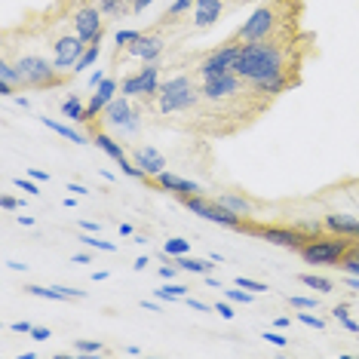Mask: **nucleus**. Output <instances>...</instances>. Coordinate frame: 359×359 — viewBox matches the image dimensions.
<instances>
[{
	"instance_id": "1",
	"label": "nucleus",
	"mask_w": 359,
	"mask_h": 359,
	"mask_svg": "<svg viewBox=\"0 0 359 359\" xmlns=\"http://www.w3.org/2000/svg\"><path fill=\"white\" fill-rule=\"evenodd\" d=\"M233 71L246 83H261L283 74V50L271 40H258V43H243L240 55H236Z\"/></svg>"
},
{
	"instance_id": "2",
	"label": "nucleus",
	"mask_w": 359,
	"mask_h": 359,
	"mask_svg": "<svg viewBox=\"0 0 359 359\" xmlns=\"http://www.w3.org/2000/svg\"><path fill=\"white\" fill-rule=\"evenodd\" d=\"M203 89L194 83L187 74H178V77H169L166 83L160 86V95H157V108L160 114H178V111H187L200 102Z\"/></svg>"
},
{
	"instance_id": "3",
	"label": "nucleus",
	"mask_w": 359,
	"mask_h": 359,
	"mask_svg": "<svg viewBox=\"0 0 359 359\" xmlns=\"http://www.w3.org/2000/svg\"><path fill=\"white\" fill-rule=\"evenodd\" d=\"M353 249V240L350 236H310V240L301 246V258L307 261V264H323V267H332V264H338L341 258L347 255V252Z\"/></svg>"
},
{
	"instance_id": "4",
	"label": "nucleus",
	"mask_w": 359,
	"mask_h": 359,
	"mask_svg": "<svg viewBox=\"0 0 359 359\" xmlns=\"http://www.w3.org/2000/svg\"><path fill=\"white\" fill-rule=\"evenodd\" d=\"M15 71L22 77V86H28V89H46V86L62 83L59 68L46 62L43 55H19L15 59Z\"/></svg>"
},
{
	"instance_id": "5",
	"label": "nucleus",
	"mask_w": 359,
	"mask_h": 359,
	"mask_svg": "<svg viewBox=\"0 0 359 359\" xmlns=\"http://www.w3.org/2000/svg\"><path fill=\"white\" fill-rule=\"evenodd\" d=\"M182 203H184L187 212H194V215L206 218V222H215V224H222V227H231V231H243V227H246L243 215H236V212H231L227 206H222L218 200H206L203 194H200V197H184Z\"/></svg>"
},
{
	"instance_id": "6",
	"label": "nucleus",
	"mask_w": 359,
	"mask_h": 359,
	"mask_svg": "<svg viewBox=\"0 0 359 359\" xmlns=\"http://www.w3.org/2000/svg\"><path fill=\"white\" fill-rule=\"evenodd\" d=\"M160 65L157 62H144L142 71H135V74H129L123 83H120V93L126 95V99H154V95H160Z\"/></svg>"
},
{
	"instance_id": "7",
	"label": "nucleus",
	"mask_w": 359,
	"mask_h": 359,
	"mask_svg": "<svg viewBox=\"0 0 359 359\" xmlns=\"http://www.w3.org/2000/svg\"><path fill=\"white\" fill-rule=\"evenodd\" d=\"M276 25V15L271 6H261L246 19V25L236 31V43H258V40H267L271 37V31Z\"/></svg>"
},
{
	"instance_id": "8",
	"label": "nucleus",
	"mask_w": 359,
	"mask_h": 359,
	"mask_svg": "<svg viewBox=\"0 0 359 359\" xmlns=\"http://www.w3.org/2000/svg\"><path fill=\"white\" fill-rule=\"evenodd\" d=\"M243 231L252 236H261V240L273 243V246H283V249H301L310 240L307 231H301V227H249L246 224Z\"/></svg>"
},
{
	"instance_id": "9",
	"label": "nucleus",
	"mask_w": 359,
	"mask_h": 359,
	"mask_svg": "<svg viewBox=\"0 0 359 359\" xmlns=\"http://www.w3.org/2000/svg\"><path fill=\"white\" fill-rule=\"evenodd\" d=\"M86 40L83 37H59V40H55V43H53V65H55V68H59L62 71V74H65V71H74L77 68V62L80 59H83V53H86Z\"/></svg>"
},
{
	"instance_id": "10",
	"label": "nucleus",
	"mask_w": 359,
	"mask_h": 359,
	"mask_svg": "<svg viewBox=\"0 0 359 359\" xmlns=\"http://www.w3.org/2000/svg\"><path fill=\"white\" fill-rule=\"evenodd\" d=\"M240 50H243V43H236V40H233V43H224L222 50L209 53L206 59L200 62V77L206 80V77H218V74H227V71H233Z\"/></svg>"
},
{
	"instance_id": "11",
	"label": "nucleus",
	"mask_w": 359,
	"mask_h": 359,
	"mask_svg": "<svg viewBox=\"0 0 359 359\" xmlns=\"http://www.w3.org/2000/svg\"><path fill=\"white\" fill-rule=\"evenodd\" d=\"M102 10L99 6H83V10L74 13V34L83 37L86 43H99L102 34H104V19H102Z\"/></svg>"
},
{
	"instance_id": "12",
	"label": "nucleus",
	"mask_w": 359,
	"mask_h": 359,
	"mask_svg": "<svg viewBox=\"0 0 359 359\" xmlns=\"http://www.w3.org/2000/svg\"><path fill=\"white\" fill-rule=\"evenodd\" d=\"M200 89H203V99L222 102V99H231V95L243 93V77L236 71H227V74H218V77H206Z\"/></svg>"
},
{
	"instance_id": "13",
	"label": "nucleus",
	"mask_w": 359,
	"mask_h": 359,
	"mask_svg": "<svg viewBox=\"0 0 359 359\" xmlns=\"http://www.w3.org/2000/svg\"><path fill=\"white\" fill-rule=\"evenodd\" d=\"M102 114H104V117H102L104 123H108V126H117L120 133H135V129H138V114L129 108V99H126V95H120V99H111L108 108H104Z\"/></svg>"
},
{
	"instance_id": "14",
	"label": "nucleus",
	"mask_w": 359,
	"mask_h": 359,
	"mask_svg": "<svg viewBox=\"0 0 359 359\" xmlns=\"http://www.w3.org/2000/svg\"><path fill=\"white\" fill-rule=\"evenodd\" d=\"M126 50H129V55H135V59H142V62H157L163 50H166V43H163L160 34H138V40H133Z\"/></svg>"
},
{
	"instance_id": "15",
	"label": "nucleus",
	"mask_w": 359,
	"mask_h": 359,
	"mask_svg": "<svg viewBox=\"0 0 359 359\" xmlns=\"http://www.w3.org/2000/svg\"><path fill=\"white\" fill-rule=\"evenodd\" d=\"M157 184L163 187V191H169V194H175V197H200L203 194V187L197 184V182H187V178H178V175H172V172H163L157 175Z\"/></svg>"
},
{
	"instance_id": "16",
	"label": "nucleus",
	"mask_w": 359,
	"mask_h": 359,
	"mask_svg": "<svg viewBox=\"0 0 359 359\" xmlns=\"http://www.w3.org/2000/svg\"><path fill=\"white\" fill-rule=\"evenodd\" d=\"M135 166L142 169L144 175H151V178H157L163 169H166V157L157 151V148H151V144H144V148H135Z\"/></svg>"
},
{
	"instance_id": "17",
	"label": "nucleus",
	"mask_w": 359,
	"mask_h": 359,
	"mask_svg": "<svg viewBox=\"0 0 359 359\" xmlns=\"http://www.w3.org/2000/svg\"><path fill=\"white\" fill-rule=\"evenodd\" d=\"M224 13V0H197L194 4V25L197 28H212Z\"/></svg>"
},
{
	"instance_id": "18",
	"label": "nucleus",
	"mask_w": 359,
	"mask_h": 359,
	"mask_svg": "<svg viewBox=\"0 0 359 359\" xmlns=\"http://www.w3.org/2000/svg\"><path fill=\"white\" fill-rule=\"evenodd\" d=\"M325 227L338 236H350V240H359V218L344 215V212H332L325 215Z\"/></svg>"
},
{
	"instance_id": "19",
	"label": "nucleus",
	"mask_w": 359,
	"mask_h": 359,
	"mask_svg": "<svg viewBox=\"0 0 359 359\" xmlns=\"http://www.w3.org/2000/svg\"><path fill=\"white\" fill-rule=\"evenodd\" d=\"M19 86H22V77H19V71H15V65L4 59L0 62V95L10 99V95H15Z\"/></svg>"
},
{
	"instance_id": "20",
	"label": "nucleus",
	"mask_w": 359,
	"mask_h": 359,
	"mask_svg": "<svg viewBox=\"0 0 359 359\" xmlns=\"http://www.w3.org/2000/svg\"><path fill=\"white\" fill-rule=\"evenodd\" d=\"M93 142H95V148H102L111 160H117V163H123V160H126V151L120 148V144L114 142L111 135H104V133H93Z\"/></svg>"
},
{
	"instance_id": "21",
	"label": "nucleus",
	"mask_w": 359,
	"mask_h": 359,
	"mask_svg": "<svg viewBox=\"0 0 359 359\" xmlns=\"http://www.w3.org/2000/svg\"><path fill=\"white\" fill-rule=\"evenodd\" d=\"M212 264H215L212 258H187V255H178L175 261V267H182L187 273H200V276H206L212 271Z\"/></svg>"
},
{
	"instance_id": "22",
	"label": "nucleus",
	"mask_w": 359,
	"mask_h": 359,
	"mask_svg": "<svg viewBox=\"0 0 359 359\" xmlns=\"http://www.w3.org/2000/svg\"><path fill=\"white\" fill-rule=\"evenodd\" d=\"M40 120H43V126H46V129H53L55 135L68 138V142H74V144H86V135H80L77 129L65 126V123H59V120H53V117H40Z\"/></svg>"
},
{
	"instance_id": "23",
	"label": "nucleus",
	"mask_w": 359,
	"mask_h": 359,
	"mask_svg": "<svg viewBox=\"0 0 359 359\" xmlns=\"http://www.w3.org/2000/svg\"><path fill=\"white\" fill-rule=\"evenodd\" d=\"M285 86H289V77L280 74V77H271V80H261V83H252V89L261 95H280L285 93Z\"/></svg>"
},
{
	"instance_id": "24",
	"label": "nucleus",
	"mask_w": 359,
	"mask_h": 359,
	"mask_svg": "<svg viewBox=\"0 0 359 359\" xmlns=\"http://www.w3.org/2000/svg\"><path fill=\"white\" fill-rule=\"evenodd\" d=\"M218 203H222V206H227L231 212H236V215H252V203L246 200V197H236V194H222V197H218Z\"/></svg>"
},
{
	"instance_id": "25",
	"label": "nucleus",
	"mask_w": 359,
	"mask_h": 359,
	"mask_svg": "<svg viewBox=\"0 0 359 359\" xmlns=\"http://www.w3.org/2000/svg\"><path fill=\"white\" fill-rule=\"evenodd\" d=\"M62 117H68V120H77V123H83V120H86V108H83V102H80L77 95L65 99V102H62Z\"/></svg>"
},
{
	"instance_id": "26",
	"label": "nucleus",
	"mask_w": 359,
	"mask_h": 359,
	"mask_svg": "<svg viewBox=\"0 0 359 359\" xmlns=\"http://www.w3.org/2000/svg\"><path fill=\"white\" fill-rule=\"evenodd\" d=\"M301 283H304L307 289H316V292H323V295H329V292H334L332 280H325V276H316V273H301Z\"/></svg>"
},
{
	"instance_id": "27",
	"label": "nucleus",
	"mask_w": 359,
	"mask_h": 359,
	"mask_svg": "<svg viewBox=\"0 0 359 359\" xmlns=\"http://www.w3.org/2000/svg\"><path fill=\"white\" fill-rule=\"evenodd\" d=\"M163 252H166V255H172V258H178V255H187V252H191V240H182V236H172V240H166V243H163Z\"/></svg>"
},
{
	"instance_id": "28",
	"label": "nucleus",
	"mask_w": 359,
	"mask_h": 359,
	"mask_svg": "<svg viewBox=\"0 0 359 359\" xmlns=\"http://www.w3.org/2000/svg\"><path fill=\"white\" fill-rule=\"evenodd\" d=\"M157 298L160 301H175V298H187V285H178L169 280V285H163V289H157Z\"/></svg>"
},
{
	"instance_id": "29",
	"label": "nucleus",
	"mask_w": 359,
	"mask_h": 359,
	"mask_svg": "<svg viewBox=\"0 0 359 359\" xmlns=\"http://www.w3.org/2000/svg\"><path fill=\"white\" fill-rule=\"evenodd\" d=\"M332 316H334V320H338L341 325H344V329H347V332H353V334H359V323H356V320H350V310H347V304H338V307H334V310H332Z\"/></svg>"
},
{
	"instance_id": "30",
	"label": "nucleus",
	"mask_w": 359,
	"mask_h": 359,
	"mask_svg": "<svg viewBox=\"0 0 359 359\" xmlns=\"http://www.w3.org/2000/svg\"><path fill=\"white\" fill-rule=\"evenodd\" d=\"M95 6H99L104 15H111V19H117V15L126 13V4H123V0H95Z\"/></svg>"
},
{
	"instance_id": "31",
	"label": "nucleus",
	"mask_w": 359,
	"mask_h": 359,
	"mask_svg": "<svg viewBox=\"0 0 359 359\" xmlns=\"http://www.w3.org/2000/svg\"><path fill=\"white\" fill-rule=\"evenodd\" d=\"M99 55H102L99 43H89V46H86V53H83V59L77 62V68H74V71H86V68H93V65L99 62Z\"/></svg>"
},
{
	"instance_id": "32",
	"label": "nucleus",
	"mask_w": 359,
	"mask_h": 359,
	"mask_svg": "<svg viewBox=\"0 0 359 359\" xmlns=\"http://www.w3.org/2000/svg\"><path fill=\"white\" fill-rule=\"evenodd\" d=\"M80 243H86V246H93V249H102V252H117V246L114 243H108V240H99L95 233H80Z\"/></svg>"
},
{
	"instance_id": "33",
	"label": "nucleus",
	"mask_w": 359,
	"mask_h": 359,
	"mask_svg": "<svg viewBox=\"0 0 359 359\" xmlns=\"http://www.w3.org/2000/svg\"><path fill=\"white\" fill-rule=\"evenodd\" d=\"M224 295H227V301H233V304H252V295H255V292L236 285V289H224Z\"/></svg>"
},
{
	"instance_id": "34",
	"label": "nucleus",
	"mask_w": 359,
	"mask_h": 359,
	"mask_svg": "<svg viewBox=\"0 0 359 359\" xmlns=\"http://www.w3.org/2000/svg\"><path fill=\"white\" fill-rule=\"evenodd\" d=\"M341 271L344 273H353V276H359V255H353V252H347L344 258H341Z\"/></svg>"
},
{
	"instance_id": "35",
	"label": "nucleus",
	"mask_w": 359,
	"mask_h": 359,
	"mask_svg": "<svg viewBox=\"0 0 359 359\" xmlns=\"http://www.w3.org/2000/svg\"><path fill=\"white\" fill-rule=\"evenodd\" d=\"M194 4H197V0H175L172 10L166 13V19H178V15H184L187 10H194Z\"/></svg>"
},
{
	"instance_id": "36",
	"label": "nucleus",
	"mask_w": 359,
	"mask_h": 359,
	"mask_svg": "<svg viewBox=\"0 0 359 359\" xmlns=\"http://www.w3.org/2000/svg\"><path fill=\"white\" fill-rule=\"evenodd\" d=\"M236 285H243V289L255 292V295H261V292H267V285H264V283H258V280H249V276H236Z\"/></svg>"
},
{
	"instance_id": "37",
	"label": "nucleus",
	"mask_w": 359,
	"mask_h": 359,
	"mask_svg": "<svg viewBox=\"0 0 359 359\" xmlns=\"http://www.w3.org/2000/svg\"><path fill=\"white\" fill-rule=\"evenodd\" d=\"M298 323H304V325H310V329H316V332L325 329V323L320 320V316H313V313H298Z\"/></svg>"
},
{
	"instance_id": "38",
	"label": "nucleus",
	"mask_w": 359,
	"mask_h": 359,
	"mask_svg": "<svg viewBox=\"0 0 359 359\" xmlns=\"http://www.w3.org/2000/svg\"><path fill=\"white\" fill-rule=\"evenodd\" d=\"M40 182H34V178H15V187H22V191H28L31 197H37L40 194V187H37Z\"/></svg>"
},
{
	"instance_id": "39",
	"label": "nucleus",
	"mask_w": 359,
	"mask_h": 359,
	"mask_svg": "<svg viewBox=\"0 0 359 359\" xmlns=\"http://www.w3.org/2000/svg\"><path fill=\"white\" fill-rule=\"evenodd\" d=\"M77 353H102L99 341H77Z\"/></svg>"
},
{
	"instance_id": "40",
	"label": "nucleus",
	"mask_w": 359,
	"mask_h": 359,
	"mask_svg": "<svg viewBox=\"0 0 359 359\" xmlns=\"http://www.w3.org/2000/svg\"><path fill=\"white\" fill-rule=\"evenodd\" d=\"M133 40H138V31H117V50L120 46H129Z\"/></svg>"
},
{
	"instance_id": "41",
	"label": "nucleus",
	"mask_w": 359,
	"mask_h": 359,
	"mask_svg": "<svg viewBox=\"0 0 359 359\" xmlns=\"http://www.w3.org/2000/svg\"><path fill=\"white\" fill-rule=\"evenodd\" d=\"M292 301V307H298V310H313L316 307V301L313 298H301V295H295V298H289Z\"/></svg>"
},
{
	"instance_id": "42",
	"label": "nucleus",
	"mask_w": 359,
	"mask_h": 359,
	"mask_svg": "<svg viewBox=\"0 0 359 359\" xmlns=\"http://www.w3.org/2000/svg\"><path fill=\"white\" fill-rule=\"evenodd\" d=\"M264 338H267V341H271V344H273V347H285V344H289V341H285V338H283V334H280V332H264Z\"/></svg>"
},
{
	"instance_id": "43",
	"label": "nucleus",
	"mask_w": 359,
	"mask_h": 359,
	"mask_svg": "<svg viewBox=\"0 0 359 359\" xmlns=\"http://www.w3.org/2000/svg\"><path fill=\"white\" fill-rule=\"evenodd\" d=\"M0 206H4L6 212H13V209H19V200L10 197V194H4V197H0Z\"/></svg>"
},
{
	"instance_id": "44",
	"label": "nucleus",
	"mask_w": 359,
	"mask_h": 359,
	"mask_svg": "<svg viewBox=\"0 0 359 359\" xmlns=\"http://www.w3.org/2000/svg\"><path fill=\"white\" fill-rule=\"evenodd\" d=\"M215 310H218V316H222V320H233V310H231V304H215Z\"/></svg>"
},
{
	"instance_id": "45",
	"label": "nucleus",
	"mask_w": 359,
	"mask_h": 359,
	"mask_svg": "<svg viewBox=\"0 0 359 359\" xmlns=\"http://www.w3.org/2000/svg\"><path fill=\"white\" fill-rule=\"evenodd\" d=\"M31 329H34V325H31V323H25V320L13 323V332H19V334H31Z\"/></svg>"
},
{
	"instance_id": "46",
	"label": "nucleus",
	"mask_w": 359,
	"mask_h": 359,
	"mask_svg": "<svg viewBox=\"0 0 359 359\" xmlns=\"http://www.w3.org/2000/svg\"><path fill=\"white\" fill-rule=\"evenodd\" d=\"M31 338H34V341H46V338H53V332L50 329H31Z\"/></svg>"
},
{
	"instance_id": "47",
	"label": "nucleus",
	"mask_w": 359,
	"mask_h": 359,
	"mask_svg": "<svg viewBox=\"0 0 359 359\" xmlns=\"http://www.w3.org/2000/svg\"><path fill=\"white\" fill-rule=\"evenodd\" d=\"M28 175L34 178V182H40V184H43V182H50V172H43V169H31Z\"/></svg>"
},
{
	"instance_id": "48",
	"label": "nucleus",
	"mask_w": 359,
	"mask_h": 359,
	"mask_svg": "<svg viewBox=\"0 0 359 359\" xmlns=\"http://www.w3.org/2000/svg\"><path fill=\"white\" fill-rule=\"evenodd\" d=\"M184 301H187V307L200 310V313H206V310H209V304H203V301H197V298H184Z\"/></svg>"
},
{
	"instance_id": "49",
	"label": "nucleus",
	"mask_w": 359,
	"mask_h": 359,
	"mask_svg": "<svg viewBox=\"0 0 359 359\" xmlns=\"http://www.w3.org/2000/svg\"><path fill=\"white\" fill-rule=\"evenodd\" d=\"M80 231H86V233H99V222H80Z\"/></svg>"
},
{
	"instance_id": "50",
	"label": "nucleus",
	"mask_w": 359,
	"mask_h": 359,
	"mask_svg": "<svg viewBox=\"0 0 359 359\" xmlns=\"http://www.w3.org/2000/svg\"><path fill=\"white\" fill-rule=\"evenodd\" d=\"M68 191H71V194H74V197H86V194H89V191H86V187H83V184H68Z\"/></svg>"
},
{
	"instance_id": "51",
	"label": "nucleus",
	"mask_w": 359,
	"mask_h": 359,
	"mask_svg": "<svg viewBox=\"0 0 359 359\" xmlns=\"http://www.w3.org/2000/svg\"><path fill=\"white\" fill-rule=\"evenodd\" d=\"M151 264V258L148 255H142V258H135V264H133V271H144V267Z\"/></svg>"
},
{
	"instance_id": "52",
	"label": "nucleus",
	"mask_w": 359,
	"mask_h": 359,
	"mask_svg": "<svg viewBox=\"0 0 359 359\" xmlns=\"http://www.w3.org/2000/svg\"><path fill=\"white\" fill-rule=\"evenodd\" d=\"M151 4H154V0H133V13H142L144 6H151Z\"/></svg>"
},
{
	"instance_id": "53",
	"label": "nucleus",
	"mask_w": 359,
	"mask_h": 359,
	"mask_svg": "<svg viewBox=\"0 0 359 359\" xmlns=\"http://www.w3.org/2000/svg\"><path fill=\"white\" fill-rule=\"evenodd\" d=\"M6 267H10V271H22V273L28 271V264H19V261H6Z\"/></svg>"
},
{
	"instance_id": "54",
	"label": "nucleus",
	"mask_w": 359,
	"mask_h": 359,
	"mask_svg": "<svg viewBox=\"0 0 359 359\" xmlns=\"http://www.w3.org/2000/svg\"><path fill=\"white\" fill-rule=\"evenodd\" d=\"M102 80H104V74H102V71H95V74H93V77H89V86H93V89H95V86H99V83H102Z\"/></svg>"
},
{
	"instance_id": "55",
	"label": "nucleus",
	"mask_w": 359,
	"mask_h": 359,
	"mask_svg": "<svg viewBox=\"0 0 359 359\" xmlns=\"http://www.w3.org/2000/svg\"><path fill=\"white\" fill-rule=\"evenodd\" d=\"M160 276H163V280H172V276H175V267H160Z\"/></svg>"
},
{
	"instance_id": "56",
	"label": "nucleus",
	"mask_w": 359,
	"mask_h": 359,
	"mask_svg": "<svg viewBox=\"0 0 359 359\" xmlns=\"http://www.w3.org/2000/svg\"><path fill=\"white\" fill-rule=\"evenodd\" d=\"M144 310H151V313H160V304H154V301H142Z\"/></svg>"
},
{
	"instance_id": "57",
	"label": "nucleus",
	"mask_w": 359,
	"mask_h": 359,
	"mask_svg": "<svg viewBox=\"0 0 359 359\" xmlns=\"http://www.w3.org/2000/svg\"><path fill=\"white\" fill-rule=\"evenodd\" d=\"M203 280H206V285H209V289H222V283H218V280H212V276L206 273V276H203Z\"/></svg>"
},
{
	"instance_id": "58",
	"label": "nucleus",
	"mask_w": 359,
	"mask_h": 359,
	"mask_svg": "<svg viewBox=\"0 0 359 359\" xmlns=\"http://www.w3.org/2000/svg\"><path fill=\"white\" fill-rule=\"evenodd\" d=\"M19 224L22 227H31V224H34V218H31V215H19Z\"/></svg>"
},
{
	"instance_id": "59",
	"label": "nucleus",
	"mask_w": 359,
	"mask_h": 359,
	"mask_svg": "<svg viewBox=\"0 0 359 359\" xmlns=\"http://www.w3.org/2000/svg\"><path fill=\"white\" fill-rule=\"evenodd\" d=\"M74 261H77V264H89V255H86V252H80V255H74Z\"/></svg>"
},
{
	"instance_id": "60",
	"label": "nucleus",
	"mask_w": 359,
	"mask_h": 359,
	"mask_svg": "<svg viewBox=\"0 0 359 359\" xmlns=\"http://www.w3.org/2000/svg\"><path fill=\"white\" fill-rule=\"evenodd\" d=\"M292 320H289V316H280V320H276V329H285V325H289Z\"/></svg>"
},
{
	"instance_id": "61",
	"label": "nucleus",
	"mask_w": 359,
	"mask_h": 359,
	"mask_svg": "<svg viewBox=\"0 0 359 359\" xmlns=\"http://www.w3.org/2000/svg\"><path fill=\"white\" fill-rule=\"evenodd\" d=\"M120 233H123V236H133V224H120Z\"/></svg>"
},
{
	"instance_id": "62",
	"label": "nucleus",
	"mask_w": 359,
	"mask_h": 359,
	"mask_svg": "<svg viewBox=\"0 0 359 359\" xmlns=\"http://www.w3.org/2000/svg\"><path fill=\"white\" fill-rule=\"evenodd\" d=\"M350 252H353V255H359V240L353 243V249H350Z\"/></svg>"
}]
</instances>
